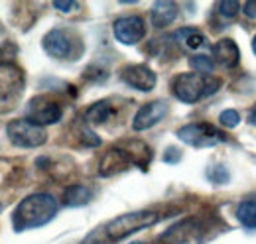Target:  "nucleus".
Segmentation results:
<instances>
[{"instance_id":"nucleus-1","label":"nucleus","mask_w":256,"mask_h":244,"mask_svg":"<svg viewBox=\"0 0 256 244\" xmlns=\"http://www.w3.org/2000/svg\"><path fill=\"white\" fill-rule=\"evenodd\" d=\"M58 213V201L50 193H34L22 199L12 213V224L16 232L30 230L48 224Z\"/></svg>"},{"instance_id":"nucleus-2","label":"nucleus","mask_w":256,"mask_h":244,"mask_svg":"<svg viewBox=\"0 0 256 244\" xmlns=\"http://www.w3.org/2000/svg\"><path fill=\"white\" fill-rule=\"evenodd\" d=\"M219 81L211 79V77H203L201 73H182L174 79L172 83V91L174 94L182 100L193 104L197 100H201L203 96H209L219 89Z\"/></svg>"},{"instance_id":"nucleus-3","label":"nucleus","mask_w":256,"mask_h":244,"mask_svg":"<svg viewBox=\"0 0 256 244\" xmlns=\"http://www.w3.org/2000/svg\"><path fill=\"white\" fill-rule=\"evenodd\" d=\"M158 220H160V216H158V213H154V211H136V213H128L118 216V218H112L104 226V232H106L108 238L118 240V238H124V236L136 232V230H142L146 226H152Z\"/></svg>"},{"instance_id":"nucleus-4","label":"nucleus","mask_w":256,"mask_h":244,"mask_svg":"<svg viewBox=\"0 0 256 244\" xmlns=\"http://www.w3.org/2000/svg\"><path fill=\"white\" fill-rule=\"evenodd\" d=\"M6 132H8V138L12 140V144L20 146V148H38V146L46 144V140H48L46 128L30 118L12 120L6 126Z\"/></svg>"},{"instance_id":"nucleus-5","label":"nucleus","mask_w":256,"mask_h":244,"mask_svg":"<svg viewBox=\"0 0 256 244\" xmlns=\"http://www.w3.org/2000/svg\"><path fill=\"white\" fill-rule=\"evenodd\" d=\"M178 138L184 140L186 144H190L193 148H207V146H215L219 142H224L226 136L223 132H219L217 128H213L211 124H188L184 128L178 130Z\"/></svg>"},{"instance_id":"nucleus-6","label":"nucleus","mask_w":256,"mask_h":244,"mask_svg":"<svg viewBox=\"0 0 256 244\" xmlns=\"http://www.w3.org/2000/svg\"><path fill=\"white\" fill-rule=\"evenodd\" d=\"M114 32V38L124 44V46H134L138 44L144 34H146V26H144V20L138 18V16H124V18H118L112 26Z\"/></svg>"},{"instance_id":"nucleus-7","label":"nucleus","mask_w":256,"mask_h":244,"mask_svg":"<svg viewBox=\"0 0 256 244\" xmlns=\"http://www.w3.org/2000/svg\"><path fill=\"white\" fill-rule=\"evenodd\" d=\"M28 118L38 122L40 126L44 124H56L62 118V106L48 96H38L34 98L28 106Z\"/></svg>"},{"instance_id":"nucleus-8","label":"nucleus","mask_w":256,"mask_h":244,"mask_svg":"<svg viewBox=\"0 0 256 244\" xmlns=\"http://www.w3.org/2000/svg\"><path fill=\"white\" fill-rule=\"evenodd\" d=\"M122 81L138 91H152L156 87V73L148 65H126L120 71Z\"/></svg>"},{"instance_id":"nucleus-9","label":"nucleus","mask_w":256,"mask_h":244,"mask_svg":"<svg viewBox=\"0 0 256 244\" xmlns=\"http://www.w3.org/2000/svg\"><path fill=\"white\" fill-rule=\"evenodd\" d=\"M166 114H168V102L166 100H152L136 112L132 126H134V130H148V128L156 126Z\"/></svg>"},{"instance_id":"nucleus-10","label":"nucleus","mask_w":256,"mask_h":244,"mask_svg":"<svg viewBox=\"0 0 256 244\" xmlns=\"http://www.w3.org/2000/svg\"><path fill=\"white\" fill-rule=\"evenodd\" d=\"M24 73L10 61H0V96H10L22 91Z\"/></svg>"},{"instance_id":"nucleus-11","label":"nucleus","mask_w":256,"mask_h":244,"mask_svg":"<svg viewBox=\"0 0 256 244\" xmlns=\"http://www.w3.org/2000/svg\"><path fill=\"white\" fill-rule=\"evenodd\" d=\"M44 50L48 56L56 58V60H65L71 54V40L64 30H52L44 36L42 42Z\"/></svg>"},{"instance_id":"nucleus-12","label":"nucleus","mask_w":256,"mask_h":244,"mask_svg":"<svg viewBox=\"0 0 256 244\" xmlns=\"http://www.w3.org/2000/svg\"><path fill=\"white\" fill-rule=\"evenodd\" d=\"M132 164V158L122 150H108L104 154V158L100 160L98 166V174L100 176H112L118 172H124L128 166Z\"/></svg>"},{"instance_id":"nucleus-13","label":"nucleus","mask_w":256,"mask_h":244,"mask_svg":"<svg viewBox=\"0 0 256 244\" xmlns=\"http://www.w3.org/2000/svg\"><path fill=\"white\" fill-rule=\"evenodd\" d=\"M178 18V4L170 0H160L152 8V24L154 28H168Z\"/></svg>"},{"instance_id":"nucleus-14","label":"nucleus","mask_w":256,"mask_h":244,"mask_svg":"<svg viewBox=\"0 0 256 244\" xmlns=\"http://www.w3.org/2000/svg\"><path fill=\"white\" fill-rule=\"evenodd\" d=\"M213 56L219 63H223L226 67H234L240 60V52L236 48V44L232 40H221L213 46Z\"/></svg>"},{"instance_id":"nucleus-15","label":"nucleus","mask_w":256,"mask_h":244,"mask_svg":"<svg viewBox=\"0 0 256 244\" xmlns=\"http://www.w3.org/2000/svg\"><path fill=\"white\" fill-rule=\"evenodd\" d=\"M93 197L91 189L85 185H73L64 193V203L67 207H83L89 203V199Z\"/></svg>"},{"instance_id":"nucleus-16","label":"nucleus","mask_w":256,"mask_h":244,"mask_svg":"<svg viewBox=\"0 0 256 244\" xmlns=\"http://www.w3.org/2000/svg\"><path fill=\"white\" fill-rule=\"evenodd\" d=\"M110 114H112L110 104L104 102V100H100V102H95V104L87 110L85 118H87V122H91V124H102V122L108 120Z\"/></svg>"},{"instance_id":"nucleus-17","label":"nucleus","mask_w":256,"mask_h":244,"mask_svg":"<svg viewBox=\"0 0 256 244\" xmlns=\"http://www.w3.org/2000/svg\"><path fill=\"white\" fill-rule=\"evenodd\" d=\"M236 218L248 226V228H256V201H242L236 207Z\"/></svg>"},{"instance_id":"nucleus-18","label":"nucleus","mask_w":256,"mask_h":244,"mask_svg":"<svg viewBox=\"0 0 256 244\" xmlns=\"http://www.w3.org/2000/svg\"><path fill=\"white\" fill-rule=\"evenodd\" d=\"M176 38H178V40H182V42H186V46H188V48H192V50L203 48V46L207 44L205 36H203L201 32H197L195 28H182V30L176 34Z\"/></svg>"},{"instance_id":"nucleus-19","label":"nucleus","mask_w":256,"mask_h":244,"mask_svg":"<svg viewBox=\"0 0 256 244\" xmlns=\"http://www.w3.org/2000/svg\"><path fill=\"white\" fill-rule=\"evenodd\" d=\"M190 65L197 73H211L215 69V61L209 56H192L190 58Z\"/></svg>"},{"instance_id":"nucleus-20","label":"nucleus","mask_w":256,"mask_h":244,"mask_svg":"<svg viewBox=\"0 0 256 244\" xmlns=\"http://www.w3.org/2000/svg\"><path fill=\"white\" fill-rule=\"evenodd\" d=\"M219 122L223 124L224 128H236V126L240 124V114H238L236 110L228 108V110L221 112V116H219Z\"/></svg>"},{"instance_id":"nucleus-21","label":"nucleus","mask_w":256,"mask_h":244,"mask_svg":"<svg viewBox=\"0 0 256 244\" xmlns=\"http://www.w3.org/2000/svg\"><path fill=\"white\" fill-rule=\"evenodd\" d=\"M238 8H240V4L236 0H224V2L219 4V12L223 14L224 18H234L236 12H238Z\"/></svg>"},{"instance_id":"nucleus-22","label":"nucleus","mask_w":256,"mask_h":244,"mask_svg":"<svg viewBox=\"0 0 256 244\" xmlns=\"http://www.w3.org/2000/svg\"><path fill=\"white\" fill-rule=\"evenodd\" d=\"M215 174L211 176V180L215 183H224L228 180V172H226V168L224 166H215V170H213Z\"/></svg>"},{"instance_id":"nucleus-23","label":"nucleus","mask_w":256,"mask_h":244,"mask_svg":"<svg viewBox=\"0 0 256 244\" xmlns=\"http://www.w3.org/2000/svg\"><path fill=\"white\" fill-rule=\"evenodd\" d=\"M180 158H182V152L178 150V148H168L166 150V154H164V160L166 162H170V164H176V162H180Z\"/></svg>"},{"instance_id":"nucleus-24","label":"nucleus","mask_w":256,"mask_h":244,"mask_svg":"<svg viewBox=\"0 0 256 244\" xmlns=\"http://www.w3.org/2000/svg\"><path fill=\"white\" fill-rule=\"evenodd\" d=\"M242 10H244V14H246L248 18H256V0H248V2H244Z\"/></svg>"},{"instance_id":"nucleus-25","label":"nucleus","mask_w":256,"mask_h":244,"mask_svg":"<svg viewBox=\"0 0 256 244\" xmlns=\"http://www.w3.org/2000/svg\"><path fill=\"white\" fill-rule=\"evenodd\" d=\"M54 6H56L58 10H62V12H69V10L75 8L77 4H75V2H54Z\"/></svg>"},{"instance_id":"nucleus-26","label":"nucleus","mask_w":256,"mask_h":244,"mask_svg":"<svg viewBox=\"0 0 256 244\" xmlns=\"http://www.w3.org/2000/svg\"><path fill=\"white\" fill-rule=\"evenodd\" d=\"M248 120H250V124H254L256 126V106L252 108V112H250V116H248Z\"/></svg>"},{"instance_id":"nucleus-27","label":"nucleus","mask_w":256,"mask_h":244,"mask_svg":"<svg viewBox=\"0 0 256 244\" xmlns=\"http://www.w3.org/2000/svg\"><path fill=\"white\" fill-rule=\"evenodd\" d=\"M252 52L256 54V36H254V40H252Z\"/></svg>"},{"instance_id":"nucleus-28","label":"nucleus","mask_w":256,"mask_h":244,"mask_svg":"<svg viewBox=\"0 0 256 244\" xmlns=\"http://www.w3.org/2000/svg\"><path fill=\"white\" fill-rule=\"evenodd\" d=\"M130 244H144V242H140V240H136V242H130Z\"/></svg>"}]
</instances>
